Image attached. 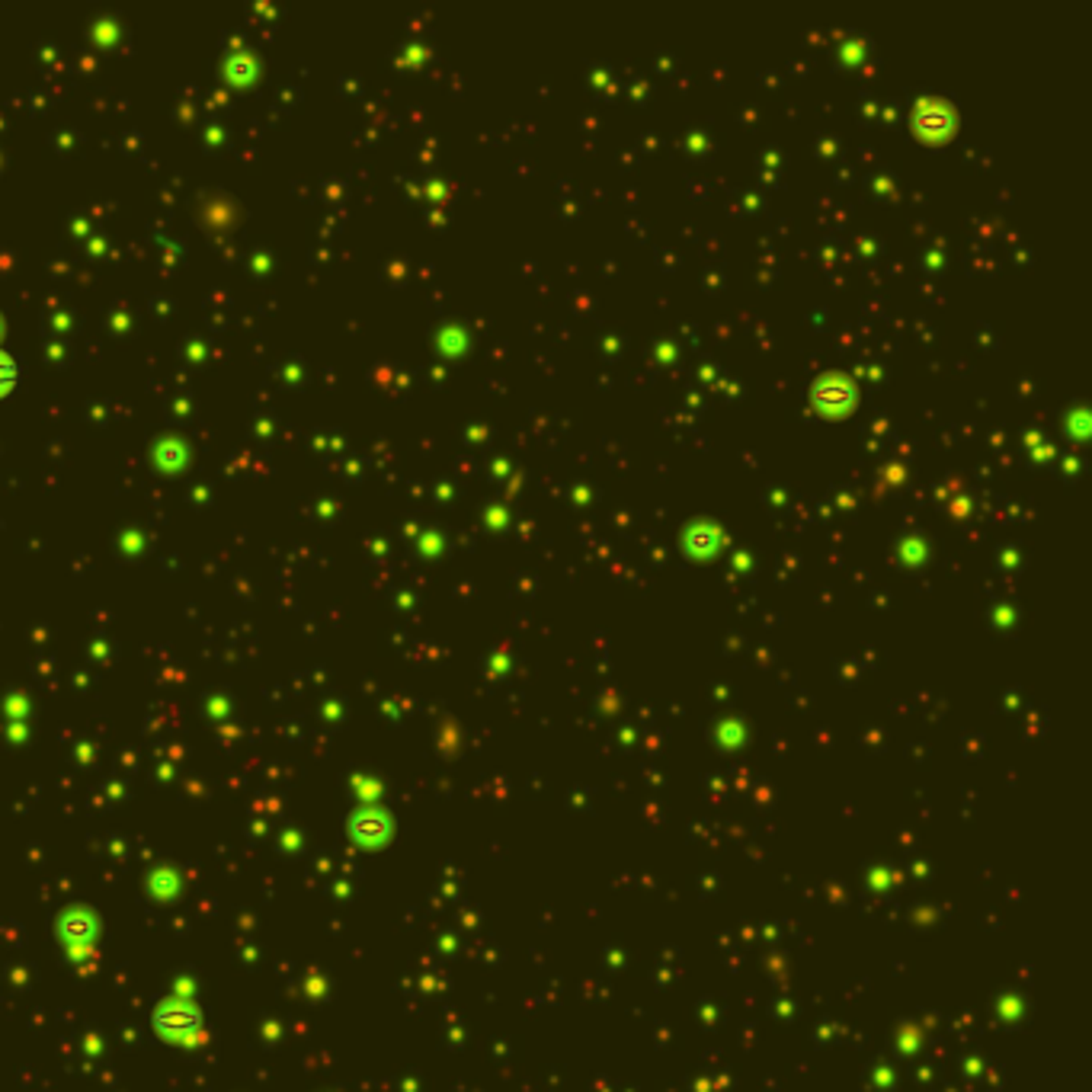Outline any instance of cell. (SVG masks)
Segmentation results:
<instances>
[{
  "label": "cell",
  "mask_w": 1092,
  "mask_h": 1092,
  "mask_svg": "<svg viewBox=\"0 0 1092 1092\" xmlns=\"http://www.w3.org/2000/svg\"><path fill=\"white\" fill-rule=\"evenodd\" d=\"M10 381H14V366H10L4 356H0V388H7Z\"/></svg>",
  "instance_id": "6da1fadb"
}]
</instances>
